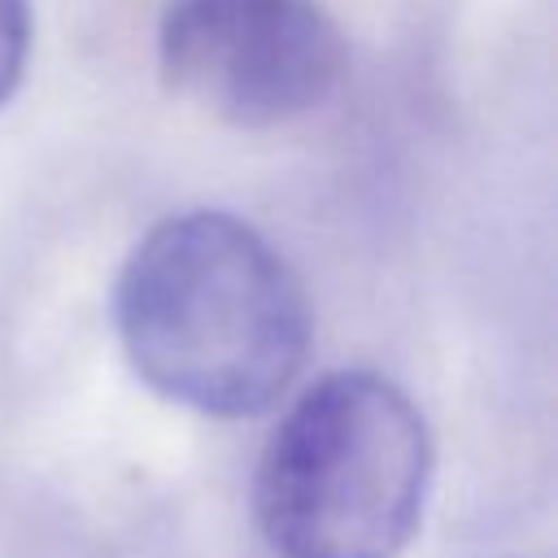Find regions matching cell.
<instances>
[{"label":"cell","instance_id":"obj_4","mask_svg":"<svg viewBox=\"0 0 558 558\" xmlns=\"http://www.w3.org/2000/svg\"><path fill=\"white\" fill-rule=\"evenodd\" d=\"M35 48V0H0V109L26 78Z\"/></svg>","mask_w":558,"mask_h":558},{"label":"cell","instance_id":"obj_2","mask_svg":"<svg viewBox=\"0 0 558 558\" xmlns=\"http://www.w3.org/2000/svg\"><path fill=\"white\" fill-rule=\"evenodd\" d=\"M436 445L388 375L344 366L275 423L253 475V519L279 558H401L423 527Z\"/></svg>","mask_w":558,"mask_h":558},{"label":"cell","instance_id":"obj_3","mask_svg":"<svg viewBox=\"0 0 558 558\" xmlns=\"http://www.w3.org/2000/svg\"><path fill=\"white\" fill-rule=\"evenodd\" d=\"M157 65L209 118L266 131L340 92L349 44L323 0H166Z\"/></svg>","mask_w":558,"mask_h":558},{"label":"cell","instance_id":"obj_1","mask_svg":"<svg viewBox=\"0 0 558 558\" xmlns=\"http://www.w3.org/2000/svg\"><path fill=\"white\" fill-rule=\"evenodd\" d=\"M113 327L131 371L205 418L270 414L314 344L301 275L266 231L227 209L170 214L131 244Z\"/></svg>","mask_w":558,"mask_h":558}]
</instances>
